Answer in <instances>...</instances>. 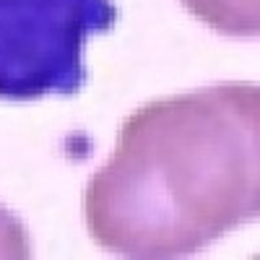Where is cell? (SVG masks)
<instances>
[{
  "mask_svg": "<svg viewBox=\"0 0 260 260\" xmlns=\"http://www.w3.org/2000/svg\"><path fill=\"white\" fill-rule=\"evenodd\" d=\"M257 213V83H216L138 107L83 195L91 240L141 260L201 252Z\"/></svg>",
  "mask_w": 260,
  "mask_h": 260,
  "instance_id": "6da1fadb",
  "label": "cell"
},
{
  "mask_svg": "<svg viewBox=\"0 0 260 260\" xmlns=\"http://www.w3.org/2000/svg\"><path fill=\"white\" fill-rule=\"evenodd\" d=\"M117 18L112 0H0V99L78 94L86 45Z\"/></svg>",
  "mask_w": 260,
  "mask_h": 260,
  "instance_id": "7a4b0ae2",
  "label": "cell"
},
{
  "mask_svg": "<svg viewBox=\"0 0 260 260\" xmlns=\"http://www.w3.org/2000/svg\"><path fill=\"white\" fill-rule=\"evenodd\" d=\"M213 31L226 37H257L260 0H180Z\"/></svg>",
  "mask_w": 260,
  "mask_h": 260,
  "instance_id": "3957f363",
  "label": "cell"
},
{
  "mask_svg": "<svg viewBox=\"0 0 260 260\" xmlns=\"http://www.w3.org/2000/svg\"><path fill=\"white\" fill-rule=\"evenodd\" d=\"M26 257H31L29 232L0 203V260H26Z\"/></svg>",
  "mask_w": 260,
  "mask_h": 260,
  "instance_id": "277c9868",
  "label": "cell"
}]
</instances>
